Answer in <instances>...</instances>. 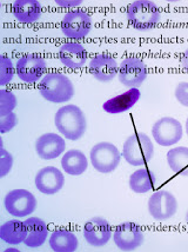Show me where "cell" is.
<instances>
[{"label":"cell","mask_w":188,"mask_h":252,"mask_svg":"<svg viewBox=\"0 0 188 252\" xmlns=\"http://www.w3.org/2000/svg\"><path fill=\"white\" fill-rule=\"evenodd\" d=\"M167 163L169 169L178 175L188 177V148L178 146L167 152Z\"/></svg>","instance_id":"25"},{"label":"cell","mask_w":188,"mask_h":252,"mask_svg":"<svg viewBox=\"0 0 188 252\" xmlns=\"http://www.w3.org/2000/svg\"><path fill=\"white\" fill-rule=\"evenodd\" d=\"M61 167L67 175L80 176L88 169V159L80 150H68L61 158Z\"/></svg>","instance_id":"21"},{"label":"cell","mask_w":188,"mask_h":252,"mask_svg":"<svg viewBox=\"0 0 188 252\" xmlns=\"http://www.w3.org/2000/svg\"><path fill=\"white\" fill-rule=\"evenodd\" d=\"M92 166L100 173H112L118 169L121 155L114 144L101 142L95 144L89 152Z\"/></svg>","instance_id":"5"},{"label":"cell","mask_w":188,"mask_h":252,"mask_svg":"<svg viewBox=\"0 0 188 252\" xmlns=\"http://www.w3.org/2000/svg\"><path fill=\"white\" fill-rule=\"evenodd\" d=\"M16 73L17 70L11 58H8L5 55L0 56V86L4 88L7 84H10L13 80Z\"/></svg>","instance_id":"26"},{"label":"cell","mask_w":188,"mask_h":252,"mask_svg":"<svg viewBox=\"0 0 188 252\" xmlns=\"http://www.w3.org/2000/svg\"><path fill=\"white\" fill-rule=\"evenodd\" d=\"M174 95L179 104L183 105L185 107H188V83L187 82L179 83L177 88H175Z\"/></svg>","instance_id":"30"},{"label":"cell","mask_w":188,"mask_h":252,"mask_svg":"<svg viewBox=\"0 0 188 252\" xmlns=\"http://www.w3.org/2000/svg\"><path fill=\"white\" fill-rule=\"evenodd\" d=\"M27 236L25 221L11 220L0 226V238L8 244L17 245L24 243Z\"/></svg>","instance_id":"22"},{"label":"cell","mask_w":188,"mask_h":252,"mask_svg":"<svg viewBox=\"0 0 188 252\" xmlns=\"http://www.w3.org/2000/svg\"><path fill=\"white\" fill-rule=\"evenodd\" d=\"M4 205L6 211L14 217H27L37 209V199L29 191L17 189L6 194Z\"/></svg>","instance_id":"9"},{"label":"cell","mask_w":188,"mask_h":252,"mask_svg":"<svg viewBox=\"0 0 188 252\" xmlns=\"http://www.w3.org/2000/svg\"><path fill=\"white\" fill-rule=\"evenodd\" d=\"M127 22L132 28L140 31L154 29L161 20V12L151 0H136L127 6Z\"/></svg>","instance_id":"3"},{"label":"cell","mask_w":188,"mask_h":252,"mask_svg":"<svg viewBox=\"0 0 188 252\" xmlns=\"http://www.w3.org/2000/svg\"><path fill=\"white\" fill-rule=\"evenodd\" d=\"M113 241L121 251H134L144 244L145 235L138 224L127 221L115 227Z\"/></svg>","instance_id":"12"},{"label":"cell","mask_w":188,"mask_h":252,"mask_svg":"<svg viewBox=\"0 0 188 252\" xmlns=\"http://www.w3.org/2000/svg\"><path fill=\"white\" fill-rule=\"evenodd\" d=\"M59 59L61 64L71 70H78L85 66L87 62V52L81 44L66 43L59 50Z\"/></svg>","instance_id":"17"},{"label":"cell","mask_w":188,"mask_h":252,"mask_svg":"<svg viewBox=\"0 0 188 252\" xmlns=\"http://www.w3.org/2000/svg\"><path fill=\"white\" fill-rule=\"evenodd\" d=\"M27 236L24 244L28 248H39L46 242L49 236V229L45 221L39 217H29L25 220Z\"/></svg>","instance_id":"20"},{"label":"cell","mask_w":188,"mask_h":252,"mask_svg":"<svg viewBox=\"0 0 188 252\" xmlns=\"http://www.w3.org/2000/svg\"><path fill=\"white\" fill-rule=\"evenodd\" d=\"M35 188L39 192L47 196L56 194L65 185V176L54 166H47L39 170L34 178Z\"/></svg>","instance_id":"14"},{"label":"cell","mask_w":188,"mask_h":252,"mask_svg":"<svg viewBox=\"0 0 188 252\" xmlns=\"http://www.w3.org/2000/svg\"><path fill=\"white\" fill-rule=\"evenodd\" d=\"M185 128H186V133L188 136V118L186 119V124H185Z\"/></svg>","instance_id":"33"},{"label":"cell","mask_w":188,"mask_h":252,"mask_svg":"<svg viewBox=\"0 0 188 252\" xmlns=\"http://www.w3.org/2000/svg\"><path fill=\"white\" fill-rule=\"evenodd\" d=\"M140 97H141V92L139 89H130L124 94L105 101L103 109L105 112L111 113V115H119L132 109L134 105L138 103Z\"/></svg>","instance_id":"18"},{"label":"cell","mask_w":188,"mask_h":252,"mask_svg":"<svg viewBox=\"0 0 188 252\" xmlns=\"http://www.w3.org/2000/svg\"><path fill=\"white\" fill-rule=\"evenodd\" d=\"M118 78L122 85L138 89L147 78V65L139 57H127L119 66Z\"/></svg>","instance_id":"8"},{"label":"cell","mask_w":188,"mask_h":252,"mask_svg":"<svg viewBox=\"0 0 188 252\" xmlns=\"http://www.w3.org/2000/svg\"><path fill=\"white\" fill-rule=\"evenodd\" d=\"M113 235L112 226L103 217L91 218L83 226V237L89 245L101 248L111 241Z\"/></svg>","instance_id":"13"},{"label":"cell","mask_w":188,"mask_h":252,"mask_svg":"<svg viewBox=\"0 0 188 252\" xmlns=\"http://www.w3.org/2000/svg\"><path fill=\"white\" fill-rule=\"evenodd\" d=\"M66 149V143L56 133H45L35 142V151L39 157L45 160H52L62 155Z\"/></svg>","instance_id":"16"},{"label":"cell","mask_w":188,"mask_h":252,"mask_svg":"<svg viewBox=\"0 0 188 252\" xmlns=\"http://www.w3.org/2000/svg\"><path fill=\"white\" fill-rule=\"evenodd\" d=\"M50 248L54 252H74L78 250V238L73 232L67 230L54 231L50 236Z\"/></svg>","instance_id":"23"},{"label":"cell","mask_w":188,"mask_h":252,"mask_svg":"<svg viewBox=\"0 0 188 252\" xmlns=\"http://www.w3.org/2000/svg\"><path fill=\"white\" fill-rule=\"evenodd\" d=\"M46 61L41 56L28 53L19 57L16 64L17 74L24 83L34 84L43 79V74L46 71Z\"/></svg>","instance_id":"11"},{"label":"cell","mask_w":188,"mask_h":252,"mask_svg":"<svg viewBox=\"0 0 188 252\" xmlns=\"http://www.w3.org/2000/svg\"><path fill=\"white\" fill-rule=\"evenodd\" d=\"M128 187L134 193H147L155 187V176L148 169L136 170L130 176Z\"/></svg>","instance_id":"24"},{"label":"cell","mask_w":188,"mask_h":252,"mask_svg":"<svg viewBox=\"0 0 188 252\" xmlns=\"http://www.w3.org/2000/svg\"><path fill=\"white\" fill-rule=\"evenodd\" d=\"M17 107V97L12 91L0 89V116L10 115Z\"/></svg>","instance_id":"27"},{"label":"cell","mask_w":188,"mask_h":252,"mask_svg":"<svg viewBox=\"0 0 188 252\" xmlns=\"http://www.w3.org/2000/svg\"><path fill=\"white\" fill-rule=\"evenodd\" d=\"M180 65L184 68V71L188 73V49L185 50L180 57Z\"/></svg>","instance_id":"32"},{"label":"cell","mask_w":188,"mask_h":252,"mask_svg":"<svg viewBox=\"0 0 188 252\" xmlns=\"http://www.w3.org/2000/svg\"><path fill=\"white\" fill-rule=\"evenodd\" d=\"M13 166V157L5 148H0V177L7 176Z\"/></svg>","instance_id":"28"},{"label":"cell","mask_w":188,"mask_h":252,"mask_svg":"<svg viewBox=\"0 0 188 252\" xmlns=\"http://www.w3.org/2000/svg\"><path fill=\"white\" fill-rule=\"evenodd\" d=\"M55 4L64 8H74L82 4L81 0H55Z\"/></svg>","instance_id":"31"},{"label":"cell","mask_w":188,"mask_h":252,"mask_svg":"<svg viewBox=\"0 0 188 252\" xmlns=\"http://www.w3.org/2000/svg\"><path fill=\"white\" fill-rule=\"evenodd\" d=\"M12 13L19 23L32 24L41 17V5L37 0H17L12 5Z\"/></svg>","instance_id":"19"},{"label":"cell","mask_w":188,"mask_h":252,"mask_svg":"<svg viewBox=\"0 0 188 252\" xmlns=\"http://www.w3.org/2000/svg\"><path fill=\"white\" fill-rule=\"evenodd\" d=\"M54 123L56 128L68 140H79L87 130L85 113L77 105H65L56 111Z\"/></svg>","instance_id":"1"},{"label":"cell","mask_w":188,"mask_h":252,"mask_svg":"<svg viewBox=\"0 0 188 252\" xmlns=\"http://www.w3.org/2000/svg\"><path fill=\"white\" fill-rule=\"evenodd\" d=\"M185 220H186V223H187V225H188V210H187L186 215H185Z\"/></svg>","instance_id":"34"},{"label":"cell","mask_w":188,"mask_h":252,"mask_svg":"<svg viewBox=\"0 0 188 252\" xmlns=\"http://www.w3.org/2000/svg\"><path fill=\"white\" fill-rule=\"evenodd\" d=\"M148 212L155 220H167L178 211V200L167 190H158L148 199Z\"/></svg>","instance_id":"10"},{"label":"cell","mask_w":188,"mask_h":252,"mask_svg":"<svg viewBox=\"0 0 188 252\" xmlns=\"http://www.w3.org/2000/svg\"><path fill=\"white\" fill-rule=\"evenodd\" d=\"M89 72L98 82L108 83L118 76L119 65L114 57L107 53L95 55L89 61Z\"/></svg>","instance_id":"15"},{"label":"cell","mask_w":188,"mask_h":252,"mask_svg":"<svg viewBox=\"0 0 188 252\" xmlns=\"http://www.w3.org/2000/svg\"><path fill=\"white\" fill-rule=\"evenodd\" d=\"M18 124V117L14 112L6 116H0V133L5 134L16 127Z\"/></svg>","instance_id":"29"},{"label":"cell","mask_w":188,"mask_h":252,"mask_svg":"<svg viewBox=\"0 0 188 252\" xmlns=\"http://www.w3.org/2000/svg\"><path fill=\"white\" fill-rule=\"evenodd\" d=\"M152 136L157 144L163 148L175 145L183 139V125L178 119L172 117H162L153 124Z\"/></svg>","instance_id":"7"},{"label":"cell","mask_w":188,"mask_h":252,"mask_svg":"<svg viewBox=\"0 0 188 252\" xmlns=\"http://www.w3.org/2000/svg\"><path fill=\"white\" fill-rule=\"evenodd\" d=\"M91 30L92 18L86 11H70L61 20V31L68 39L81 40L91 33Z\"/></svg>","instance_id":"6"},{"label":"cell","mask_w":188,"mask_h":252,"mask_svg":"<svg viewBox=\"0 0 188 252\" xmlns=\"http://www.w3.org/2000/svg\"><path fill=\"white\" fill-rule=\"evenodd\" d=\"M154 145L144 132H138L125 140L122 157L131 166H144L153 159Z\"/></svg>","instance_id":"4"},{"label":"cell","mask_w":188,"mask_h":252,"mask_svg":"<svg viewBox=\"0 0 188 252\" xmlns=\"http://www.w3.org/2000/svg\"><path fill=\"white\" fill-rule=\"evenodd\" d=\"M38 89L45 100L54 104L67 103L74 95V86L70 78L56 72L44 76Z\"/></svg>","instance_id":"2"}]
</instances>
